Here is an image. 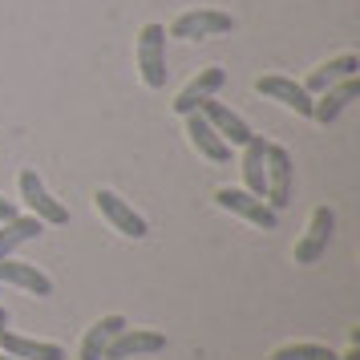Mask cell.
<instances>
[{
    "label": "cell",
    "mask_w": 360,
    "mask_h": 360,
    "mask_svg": "<svg viewBox=\"0 0 360 360\" xmlns=\"http://www.w3.org/2000/svg\"><path fill=\"white\" fill-rule=\"evenodd\" d=\"M138 73H142V85L146 89H162L166 85V25H142L138 33Z\"/></svg>",
    "instance_id": "obj_1"
},
{
    "label": "cell",
    "mask_w": 360,
    "mask_h": 360,
    "mask_svg": "<svg viewBox=\"0 0 360 360\" xmlns=\"http://www.w3.org/2000/svg\"><path fill=\"white\" fill-rule=\"evenodd\" d=\"M235 29V17L231 13H219V8H191V13H179L170 20L166 37H182V41H207V37H223Z\"/></svg>",
    "instance_id": "obj_2"
},
{
    "label": "cell",
    "mask_w": 360,
    "mask_h": 360,
    "mask_svg": "<svg viewBox=\"0 0 360 360\" xmlns=\"http://www.w3.org/2000/svg\"><path fill=\"white\" fill-rule=\"evenodd\" d=\"M20 198H25L29 214H37L45 227H65L69 223V207L65 202H57V198L45 191V182H41V174H37L33 166L20 170Z\"/></svg>",
    "instance_id": "obj_3"
},
{
    "label": "cell",
    "mask_w": 360,
    "mask_h": 360,
    "mask_svg": "<svg viewBox=\"0 0 360 360\" xmlns=\"http://www.w3.org/2000/svg\"><path fill=\"white\" fill-rule=\"evenodd\" d=\"M214 202H219L223 211L247 219L251 227H259V231H276V223H279V214L271 211L263 198H255L251 191H243V186H219V191H214Z\"/></svg>",
    "instance_id": "obj_4"
},
{
    "label": "cell",
    "mask_w": 360,
    "mask_h": 360,
    "mask_svg": "<svg viewBox=\"0 0 360 360\" xmlns=\"http://www.w3.org/2000/svg\"><path fill=\"white\" fill-rule=\"evenodd\" d=\"M292 179H295L292 154L271 142V146H267V191H263V202H267L276 214L292 202Z\"/></svg>",
    "instance_id": "obj_5"
},
{
    "label": "cell",
    "mask_w": 360,
    "mask_h": 360,
    "mask_svg": "<svg viewBox=\"0 0 360 360\" xmlns=\"http://www.w3.org/2000/svg\"><path fill=\"white\" fill-rule=\"evenodd\" d=\"M166 348V336L162 332H154V328H122L114 340L105 344V352L101 360H134V356H154V352H162Z\"/></svg>",
    "instance_id": "obj_6"
},
{
    "label": "cell",
    "mask_w": 360,
    "mask_h": 360,
    "mask_svg": "<svg viewBox=\"0 0 360 360\" xmlns=\"http://www.w3.org/2000/svg\"><path fill=\"white\" fill-rule=\"evenodd\" d=\"M94 207H98L101 219H105V223H114V231H122L126 239H146V235H150L146 219L134 211L122 195H114V191H98V195H94Z\"/></svg>",
    "instance_id": "obj_7"
},
{
    "label": "cell",
    "mask_w": 360,
    "mask_h": 360,
    "mask_svg": "<svg viewBox=\"0 0 360 360\" xmlns=\"http://www.w3.org/2000/svg\"><path fill=\"white\" fill-rule=\"evenodd\" d=\"M332 231H336V211L332 207H316L308 219V231L300 235V243H295V263H316L320 255L328 251V243H332Z\"/></svg>",
    "instance_id": "obj_8"
},
{
    "label": "cell",
    "mask_w": 360,
    "mask_h": 360,
    "mask_svg": "<svg viewBox=\"0 0 360 360\" xmlns=\"http://www.w3.org/2000/svg\"><path fill=\"white\" fill-rule=\"evenodd\" d=\"M198 114L211 122V130L219 134L227 146H247V142H251V126H247V122L235 114L231 105H223V101H214V98L198 101Z\"/></svg>",
    "instance_id": "obj_9"
},
{
    "label": "cell",
    "mask_w": 360,
    "mask_h": 360,
    "mask_svg": "<svg viewBox=\"0 0 360 360\" xmlns=\"http://www.w3.org/2000/svg\"><path fill=\"white\" fill-rule=\"evenodd\" d=\"M227 85V69H219V65H207V69H198L191 82L179 89V98H174V114H191V110H198V101H207L214 98L219 89Z\"/></svg>",
    "instance_id": "obj_10"
},
{
    "label": "cell",
    "mask_w": 360,
    "mask_h": 360,
    "mask_svg": "<svg viewBox=\"0 0 360 360\" xmlns=\"http://www.w3.org/2000/svg\"><path fill=\"white\" fill-rule=\"evenodd\" d=\"M255 94H263L267 101L288 105V110H295L300 117H311V94H308L300 82H292V77L267 73V77H259V82H255Z\"/></svg>",
    "instance_id": "obj_11"
},
{
    "label": "cell",
    "mask_w": 360,
    "mask_h": 360,
    "mask_svg": "<svg viewBox=\"0 0 360 360\" xmlns=\"http://www.w3.org/2000/svg\"><path fill=\"white\" fill-rule=\"evenodd\" d=\"M356 98H360V77H344V82L328 85L324 94L311 98V117H316L320 126H332V122L344 114V105L356 101Z\"/></svg>",
    "instance_id": "obj_12"
},
{
    "label": "cell",
    "mask_w": 360,
    "mask_h": 360,
    "mask_svg": "<svg viewBox=\"0 0 360 360\" xmlns=\"http://www.w3.org/2000/svg\"><path fill=\"white\" fill-rule=\"evenodd\" d=\"M13 283L29 295H53V279L37 267V263H20V259H0V288Z\"/></svg>",
    "instance_id": "obj_13"
},
{
    "label": "cell",
    "mask_w": 360,
    "mask_h": 360,
    "mask_svg": "<svg viewBox=\"0 0 360 360\" xmlns=\"http://www.w3.org/2000/svg\"><path fill=\"white\" fill-rule=\"evenodd\" d=\"M41 231H45V223L37 214H13V219H4L0 223V259H13L25 243L41 239Z\"/></svg>",
    "instance_id": "obj_14"
},
{
    "label": "cell",
    "mask_w": 360,
    "mask_h": 360,
    "mask_svg": "<svg viewBox=\"0 0 360 360\" xmlns=\"http://www.w3.org/2000/svg\"><path fill=\"white\" fill-rule=\"evenodd\" d=\"M186 138H191V146H195L207 162H227V158H231V146L211 130V122L198 114V110L186 114Z\"/></svg>",
    "instance_id": "obj_15"
},
{
    "label": "cell",
    "mask_w": 360,
    "mask_h": 360,
    "mask_svg": "<svg viewBox=\"0 0 360 360\" xmlns=\"http://www.w3.org/2000/svg\"><path fill=\"white\" fill-rule=\"evenodd\" d=\"M344 77H360V57H356V53H344V57H332V61H324L320 69H311V73H308L300 85H304L311 98H316V94H324L328 85L344 82Z\"/></svg>",
    "instance_id": "obj_16"
},
{
    "label": "cell",
    "mask_w": 360,
    "mask_h": 360,
    "mask_svg": "<svg viewBox=\"0 0 360 360\" xmlns=\"http://www.w3.org/2000/svg\"><path fill=\"white\" fill-rule=\"evenodd\" d=\"M267 138L251 134V142L243 146V191H251L255 198H263L267 191Z\"/></svg>",
    "instance_id": "obj_17"
},
{
    "label": "cell",
    "mask_w": 360,
    "mask_h": 360,
    "mask_svg": "<svg viewBox=\"0 0 360 360\" xmlns=\"http://www.w3.org/2000/svg\"><path fill=\"white\" fill-rule=\"evenodd\" d=\"M0 352H8V356L17 360H65V348L61 344H49V340H29V336H20V332H0Z\"/></svg>",
    "instance_id": "obj_18"
},
{
    "label": "cell",
    "mask_w": 360,
    "mask_h": 360,
    "mask_svg": "<svg viewBox=\"0 0 360 360\" xmlns=\"http://www.w3.org/2000/svg\"><path fill=\"white\" fill-rule=\"evenodd\" d=\"M126 328V316H101L98 324L89 328L82 336V348H77V360H101V352H105V344L114 340L117 332Z\"/></svg>",
    "instance_id": "obj_19"
},
{
    "label": "cell",
    "mask_w": 360,
    "mask_h": 360,
    "mask_svg": "<svg viewBox=\"0 0 360 360\" xmlns=\"http://www.w3.org/2000/svg\"><path fill=\"white\" fill-rule=\"evenodd\" d=\"M267 360H340V356L324 344H279Z\"/></svg>",
    "instance_id": "obj_20"
},
{
    "label": "cell",
    "mask_w": 360,
    "mask_h": 360,
    "mask_svg": "<svg viewBox=\"0 0 360 360\" xmlns=\"http://www.w3.org/2000/svg\"><path fill=\"white\" fill-rule=\"evenodd\" d=\"M13 214H20V211H17V202L0 195V223H4V219H13Z\"/></svg>",
    "instance_id": "obj_21"
},
{
    "label": "cell",
    "mask_w": 360,
    "mask_h": 360,
    "mask_svg": "<svg viewBox=\"0 0 360 360\" xmlns=\"http://www.w3.org/2000/svg\"><path fill=\"white\" fill-rule=\"evenodd\" d=\"M4 328H8V311L0 308V332H4Z\"/></svg>",
    "instance_id": "obj_22"
},
{
    "label": "cell",
    "mask_w": 360,
    "mask_h": 360,
    "mask_svg": "<svg viewBox=\"0 0 360 360\" xmlns=\"http://www.w3.org/2000/svg\"><path fill=\"white\" fill-rule=\"evenodd\" d=\"M0 360H17V356H8V352H0Z\"/></svg>",
    "instance_id": "obj_23"
}]
</instances>
